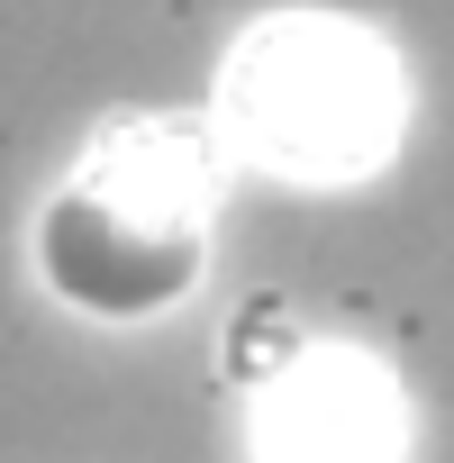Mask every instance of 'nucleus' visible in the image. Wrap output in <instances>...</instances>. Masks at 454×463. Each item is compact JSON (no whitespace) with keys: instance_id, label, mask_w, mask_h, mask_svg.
<instances>
[{"instance_id":"nucleus-3","label":"nucleus","mask_w":454,"mask_h":463,"mask_svg":"<svg viewBox=\"0 0 454 463\" xmlns=\"http://www.w3.org/2000/svg\"><path fill=\"white\" fill-rule=\"evenodd\" d=\"M255 463H409V400L355 345H300L255 391Z\"/></svg>"},{"instance_id":"nucleus-2","label":"nucleus","mask_w":454,"mask_h":463,"mask_svg":"<svg viewBox=\"0 0 454 463\" xmlns=\"http://www.w3.org/2000/svg\"><path fill=\"white\" fill-rule=\"evenodd\" d=\"M218 137L227 155H246L282 182H309V191L373 182L409 137L400 55L373 28L327 19V10L255 19L218 73Z\"/></svg>"},{"instance_id":"nucleus-1","label":"nucleus","mask_w":454,"mask_h":463,"mask_svg":"<svg viewBox=\"0 0 454 463\" xmlns=\"http://www.w3.org/2000/svg\"><path fill=\"white\" fill-rule=\"evenodd\" d=\"M227 191V137L209 118H118L37 200L28 255L46 300L91 327H155L209 273V227Z\"/></svg>"}]
</instances>
